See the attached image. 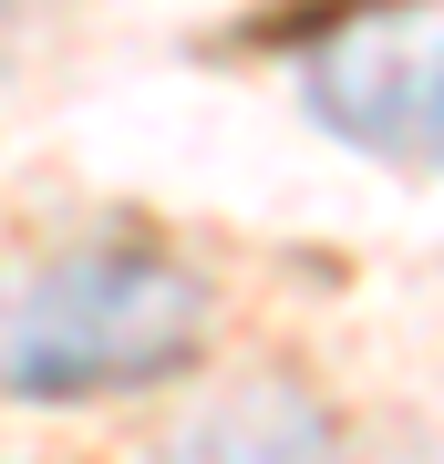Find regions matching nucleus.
<instances>
[{"mask_svg":"<svg viewBox=\"0 0 444 464\" xmlns=\"http://www.w3.org/2000/svg\"><path fill=\"white\" fill-rule=\"evenodd\" d=\"M207 341V289L145 237L42 258L0 299V392L21 402H83V392H145L176 382Z\"/></svg>","mask_w":444,"mask_h":464,"instance_id":"1","label":"nucleus"},{"mask_svg":"<svg viewBox=\"0 0 444 464\" xmlns=\"http://www.w3.org/2000/svg\"><path fill=\"white\" fill-rule=\"evenodd\" d=\"M300 93L382 166H444V0H362L300 52Z\"/></svg>","mask_w":444,"mask_h":464,"instance_id":"2","label":"nucleus"},{"mask_svg":"<svg viewBox=\"0 0 444 464\" xmlns=\"http://www.w3.org/2000/svg\"><path fill=\"white\" fill-rule=\"evenodd\" d=\"M155 464H341V433H331L321 402H300V392H280V382H259V392L207 402V413L186 423Z\"/></svg>","mask_w":444,"mask_h":464,"instance_id":"3","label":"nucleus"}]
</instances>
